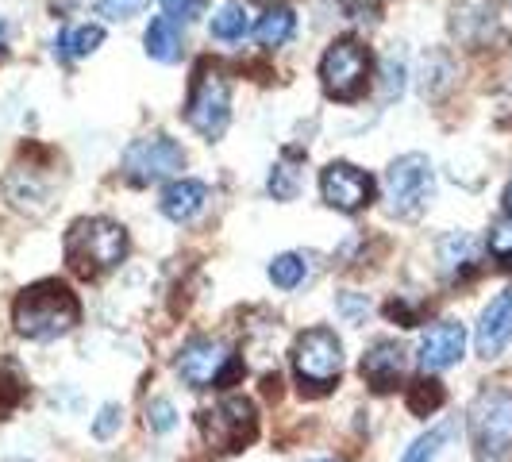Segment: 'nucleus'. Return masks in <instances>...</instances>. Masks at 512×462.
<instances>
[{
	"label": "nucleus",
	"instance_id": "obj_29",
	"mask_svg": "<svg viewBox=\"0 0 512 462\" xmlns=\"http://www.w3.org/2000/svg\"><path fill=\"white\" fill-rule=\"evenodd\" d=\"M139 4L143 0H97V12L108 16V20H128V16L139 12Z\"/></svg>",
	"mask_w": 512,
	"mask_h": 462
},
{
	"label": "nucleus",
	"instance_id": "obj_30",
	"mask_svg": "<svg viewBox=\"0 0 512 462\" xmlns=\"http://www.w3.org/2000/svg\"><path fill=\"white\" fill-rule=\"evenodd\" d=\"M120 428V405H104L101 409V420L93 424V436L97 439H108L112 432Z\"/></svg>",
	"mask_w": 512,
	"mask_h": 462
},
{
	"label": "nucleus",
	"instance_id": "obj_27",
	"mask_svg": "<svg viewBox=\"0 0 512 462\" xmlns=\"http://www.w3.org/2000/svg\"><path fill=\"white\" fill-rule=\"evenodd\" d=\"M147 424H151L154 432H170V428L178 424V412H174L170 401H162V397H158V401L147 405Z\"/></svg>",
	"mask_w": 512,
	"mask_h": 462
},
{
	"label": "nucleus",
	"instance_id": "obj_15",
	"mask_svg": "<svg viewBox=\"0 0 512 462\" xmlns=\"http://www.w3.org/2000/svg\"><path fill=\"white\" fill-rule=\"evenodd\" d=\"M208 201V185L205 181H193V178H181L174 185H166L162 193V216L174 220V224H189Z\"/></svg>",
	"mask_w": 512,
	"mask_h": 462
},
{
	"label": "nucleus",
	"instance_id": "obj_9",
	"mask_svg": "<svg viewBox=\"0 0 512 462\" xmlns=\"http://www.w3.org/2000/svg\"><path fill=\"white\" fill-rule=\"evenodd\" d=\"M181 166H185V151L166 135L135 139L124 151V178L131 185H151V181L170 178V174H178Z\"/></svg>",
	"mask_w": 512,
	"mask_h": 462
},
{
	"label": "nucleus",
	"instance_id": "obj_17",
	"mask_svg": "<svg viewBox=\"0 0 512 462\" xmlns=\"http://www.w3.org/2000/svg\"><path fill=\"white\" fill-rule=\"evenodd\" d=\"M293 31H297V16L289 12V8H270L255 27V39L258 47H266V51H274V47H285L289 39H293Z\"/></svg>",
	"mask_w": 512,
	"mask_h": 462
},
{
	"label": "nucleus",
	"instance_id": "obj_34",
	"mask_svg": "<svg viewBox=\"0 0 512 462\" xmlns=\"http://www.w3.org/2000/svg\"><path fill=\"white\" fill-rule=\"evenodd\" d=\"M320 462H335V459H320Z\"/></svg>",
	"mask_w": 512,
	"mask_h": 462
},
{
	"label": "nucleus",
	"instance_id": "obj_28",
	"mask_svg": "<svg viewBox=\"0 0 512 462\" xmlns=\"http://www.w3.org/2000/svg\"><path fill=\"white\" fill-rule=\"evenodd\" d=\"M205 4L208 0H162V12L170 20H197L205 12Z\"/></svg>",
	"mask_w": 512,
	"mask_h": 462
},
{
	"label": "nucleus",
	"instance_id": "obj_7",
	"mask_svg": "<svg viewBox=\"0 0 512 462\" xmlns=\"http://www.w3.org/2000/svg\"><path fill=\"white\" fill-rule=\"evenodd\" d=\"M201 432H205L208 447L231 455V451H243L247 443H255L258 436V412L247 397H224L216 409H205L197 416Z\"/></svg>",
	"mask_w": 512,
	"mask_h": 462
},
{
	"label": "nucleus",
	"instance_id": "obj_4",
	"mask_svg": "<svg viewBox=\"0 0 512 462\" xmlns=\"http://www.w3.org/2000/svg\"><path fill=\"white\" fill-rule=\"evenodd\" d=\"M185 120L189 128L201 131L205 139H220L231 120V81L216 62H197L189 101H185Z\"/></svg>",
	"mask_w": 512,
	"mask_h": 462
},
{
	"label": "nucleus",
	"instance_id": "obj_13",
	"mask_svg": "<svg viewBox=\"0 0 512 462\" xmlns=\"http://www.w3.org/2000/svg\"><path fill=\"white\" fill-rule=\"evenodd\" d=\"M462 355H466V328H462L459 320L432 324L428 335H424V343H420V366L432 370V374L462 362Z\"/></svg>",
	"mask_w": 512,
	"mask_h": 462
},
{
	"label": "nucleus",
	"instance_id": "obj_8",
	"mask_svg": "<svg viewBox=\"0 0 512 462\" xmlns=\"http://www.w3.org/2000/svg\"><path fill=\"white\" fill-rule=\"evenodd\" d=\"M432 162L428 154H401L385 170V201L393 216H416L432 197Z\"/></svg>",
	"mask_w": 512,
	"mask_h": 462
},
{
	"label": "nucleus",
	"instance_id": "obj_23",
	"mask_svg": "<svg viewBox=\"0 0 512 462\" xmlns=\"http://www.w3.org/2000/svg\"><path fill=\"white\" fill-rule=\"evenodd\" d=\"M439 258H443V266L447 270H459L466 262H474V239L470 235H447L443 239V247H439Z\"/></svg>",
	"mask_w": 512,
	"mask_h": 462
},
{
	"label": "nucleus",
	"instance_id": "obj_18",
	"mask_svg": "<svg viewBox=\"0 0 512 462\" xmlns=\"http://www.w3.org/2000/svg\"><path fill=\"white\" fill-rule=\"evenodd\" d=\"M104 43V31L97 24H81V27H70V31H62L58 35V47L54 51L62 54V58H89V54L97 51Z\"/></svg>",
	"mask_w": 512,
	"mask_h": 462
},
{
	"label": "nucleus",
	"instance_id": "obj_33",
	"mask_svg": "<svg viewBox=\"0 0 512 462\" xmlns=\"http://www.w3.org/2000/svg\"><path fill=\"white\" fill-rule=\"evenodd\" d=\"M8 462H27V459H8Z\"/></svg>",
	"mask_w": 512,
	"mask_h": 462
},
{
	"label": "nucleus",
	"instance_id": "obj_12",
	"mask_svg": "<svg viewBox=\"0 0 512 462\" xmlns=\"http://www.w3.org/2000/svg\"><path fill=\"white\" fill-rule=\"evenodd\" d=\"M509 343H512V289H501L482 308V320H478V332H474V347H478L482 359H497Z\"/></svg>",
	"mask_w": 512,
	"mask_h": 462
},
{
	"label": "nucleus",
	"instance_id": "obj_14",
	"mask_svg": "<svg viewBox=\"0 0 512 462\" xmlns=\"http://www.w3.org/2000/svg\"><path fill=\"white\" fill-rule=\"evenodd\" d=\"M359 374L374 393H393V389L401 385V378H405V351H401L393 339H378V343L362 355Z\"/></svg>",
	"mask_w": 512,
	"mask_h": 462
},
{
	"label": "nucleus",
	"instance_id": "obj_21",
	"mask_svg": "<svg viewBox=\"0 0 512 462\" xmlns=\"http://www.w3.org/2000/svg\"><path fill=\"white\" fill-rule=\"evenodd\" d=\"M212 35H216V39H224V43L243 39V35H247V8H243L239 0L224 4V8L212 16Z\"/></svg>",
	"mask_w": 512,
	"mask_h": 462
},
{
	"label": "nucleus",
	"instance_id": "obj_19",
	"mask_svg": "<svg viewBox=\"0 0 512 462\" xmlns=\"http://www.w3.org/2000/svg\"><path fill=\"white\" fill-rule=\"evenodd\" d=\"M24 397H27L24 370H20L12 359H0V420H4L8 412L20 409V405H24Z\"/></svg>",
	"mask_w": 512,
	"mask_h": 462
},
{
	"label": "nucleus",
	"instance_id": "obj_26",
	"mask_svg": "<svg viewBox=\"0 0 512 462\" xmlns=\"http://www.w3.org/2000/svg\"><path fill=\"white\" fill-rule=\"evenodd\" d=\"M489 251H493V258H497L505 270H512V224H497V228H493Z\"/></svg>",
	"mask_w": 512,
	"mask_h": 462
},
{
	"label": "nucleus",
	"instance_id": "obj_11",
	"mask_svg": "<svg viewBox=\"0 0 512 462\" xmlns=\"http://www.w3.org/2000/svg\"><path fill=\"white\" fill-rule=\"evenodd\" d=\"M235 359L228 347L220 343V339H189L185 347H181L178 355V374L185 378V385H193V389H208V385L220 382V374H224V366Z\"/></svg>",
	"mask_w": 512,
	"mask_h": 462
},
{
	"label": "nucleus",
	"instance_id": "obj_1",
	"mask_svg": "<svg viewBox=\"0 0 512 462\" xmlns=\"http://www.w3.org/2000/svg\"><path fill=\"white\" fill-rule=\"evenodd\" d=\"M77 320H81L77 297L62 282H54V278L27 285L24 293L16 297V305H12V324H16V332L27 335V339H39V343L66 335Z\"/></svg>",
	"mask_w": 512,
	"mask_h": 462
},
{
	"label": "nucleus",
	"instance_id": "obj_32",
	"mask_svg": "<svg viewBox=\"0 0 512 462\" xmlns=\"http://www.w3.org/2000/svg\"><path fill=\"white\" fill-rule=\"evenodd\" d=\"M505 212L512 216V181H509V189H505Z\"/></svg>",
	"mask_w": 512,
	"mask_h": 462
},
{
	"label": "nucleus",
	"instance_id": "obj_16",
	"mask_svg": "<svg viewBox=\"0 0 512 462\" xmlns=\"http://www.w3.org/2000/svg\"><path fill=\"white\" fill-rule=\"evenodd\" d=\"M181 51H185V39H181L178 24L170 16H158L147 27V54L154 62H178Z\"/></svg>",
	"mask_w": 512,
	"mask_h": 462
},
{
	"label": "nucleus",
	"instance_id": "obj_3",
	"mask_svg": "<svg viewBox=\"0 0 512 462\" xmlns=\"http://www.w3.org/2000/svg\"><path fill=\"white\" fill-rule=\"evenodd\" d=\"M293 374L301 382V393L308 397H324L339 385V370H343V343L335 339L332 328H308L297 335L293 351Z\"/></svg>",
	"mask_w": 512,
	"mask_h": 462
},
{
	"label": "nucleus",
	"instance_id": "obj_5",
	"mask_svg": "<svg viewBox=\"0 0 512 462\" xmlns=\"http://www.w3.org/2000/svg\"><path fill=\"white\" fill-rule=\"evenodd\" d=\"M370 70H374V58L362 47L359 39H335L332 47L320 58V81H324V93L339 104H355L366 97L370 89Z\"/></svg>",
	"mask_w": 512,
	"mask_h": 462
},
{
	"label": "nucleus",
	"instance_id": "obj_10",
	"mask_svg": "<svg viewBox=\"0 0 512 462\" xmlns=\"http://www.w3.org/2000/svg\"><path fill=\"white\" fill-rule=\"evenodd\" d=\"M320 193L335 212L355 216L374 201V178L359 166H351V162H328L320 170Z\"/></svg>",
	"mask_w": 512,
	"mask_h": 462
},
{
	"label": "nucleus",
	"instance_id": "obj_24",
	"mask_svg": "<svg viewBox=\"0 0 512 462\" xmlns=\"http://www.w3.org/2000/svg\"><path fill=\"white\" fill-rule=\"evenodd\" d=\"M305 278V258L297 255H278L270 262V282L278 289H293V285Z\"/></svg>",
	"mask_w": 512,
	"mask_h": 462
},
{
	"label": "nucleus",
	"instance_id": "obj_6",
	"mask_svg": "<svg viewBox=\"0 0 512 462\" xmlns=\"http://www.w3.org/2000/svg\"><path fill=\"white\" fill-rule=\"evenodd\" d=\"M470 439L486 462L505 459L512 451V389L486 385L470 405Z\"/></svg>",
	"mask_w": 512,
	"mask_h": 462
},
{
	"label": "nucleus",
	"instance_id": "obj_20",
	"mask_svg": "<svg viewBox=\"0 0 512 462\" xmlns=\"http://www.w3.org/2000/svg\"><path fill=\"white\" fill-rule=\"evenodd\" d=\"M443 401H447V389L436 378H416L409 385V397H405L412 416H432V412L443 409Z\"/></svg>",
	"mask_w": 512,
	"mask_h": 462
},
{
	"label": "nucleus",
	"instance_id": "obj_25",
	"mask_svg": "<svg viewBox=\"0 0 512 462\" xmlns=\"http://www.w3.org/2000/svg\"><path fill=\"white\" fill-rule=\"evenodd\" d=\"M297 189H301V178H297V170L293 166H274V174H270V193L278 197V201H293L297 197Z\"/></svg>",
	"mask_w": 512,
	"mask_h": 462
},
{
	"label": "nucleus",
	"instance_id": "obj_31",
	"mask_svg": "<svg viewBox=\"0 0 512 462\" xmlns=\"http://www.w3.org/2000/svg\"><path fill=\"white\" fill-rule=\"evenodd\" d=\"M385 89H389V97L405 89V70H401V62H389V66H385Z\"/></svg>",
	"mask_w": 512,
	"mask_h": 462
},
{
	"label": "nucleus",
	"instance_id": "obj_2",
	"mask_svg": "<svg viewBox=\"0 0 512 462\" xmlns=\"http://www.w3.org/2000/svg\"><path fill=\"white\" fill-rule=\"evenodd\" d=\"M62 247H66V262H70L74 274L101 278L112 266L124 262V255H128V231L120 228L116 220L93 216V220H77L74 228L66 231Z\"/></svg>",
	"mask_w": 512,
	"mask_h": 462
},
{
	"label": "nucleus",
	"instance_id": "obj_22",
	"mask_svg": "<svg viewBox=\"0 0 512 462\" xmlns=\"http://www.w3.org/2000/svg\"><path fill=\"white\" fill-rule=\"evenodd\" d=\"M447 436H451V428L443 424V428H432L428 436H420L416 443H412L409 451L401 455V462H436V455L443 451V443H447Z\"/></svg>",
	"mask_w": 512,
	"mask_h": 462
}]
</instances>
